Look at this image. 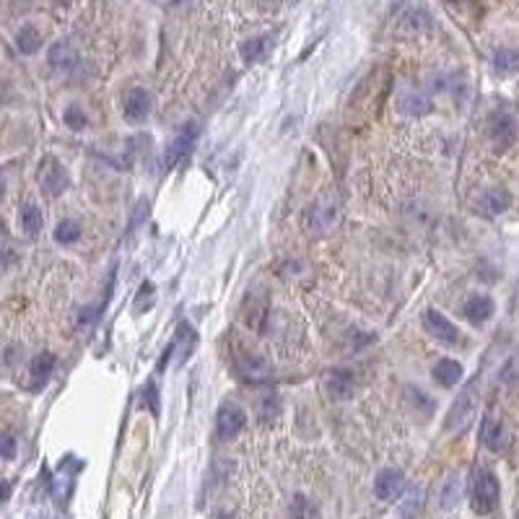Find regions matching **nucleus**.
Returning <instances> with one entry per match:
<instances>
[{"instance_id":"22","label":"nucleus","mask_w":519,"mask_h":519,"mask_svg":"<svg viewBox=\"0 0 519 519\" xmlns=\"http://www.w3.org/2000/svg\"><path fill=\"white\" fill-rule=\"evenodd\" d=\"M81 223L73 221V218H65V221H60L55 226V242L58 244H76L78 239H81Z\"/></svg>"},{"instance_id":"4","label":"nucleus","mask_w":519,"mask_h":519,"mask_svg":"<svg viewBox=\"0 0 519 519\" xmlns=\"http://www.w3.org/2000/svg\"><path fill=\"white\" fill-rule=\"evenodd\" d=\"M197 136H200V125H197V122H185V125L179 128L177 136H174V140H171V143L166 145V151H164L162 169L169 171L174 164L182 162V156L192 148V143L197 140Z\"/></svg>"},{"instance_id":"24","label":"nucleus","mask_w":519,"mask_h":519,"mask_svg":"<svg viewBox=\"0 0 519 519\" xmlns=\"http://www.w3.org/2000/svg\"><path fill=\"white\" fill-rule=\"evenodd\" d=\"M494 68L499 70V73H511V70H517L519 68V52L511 50V47H501L494 58Z\"/></svg>"},{"instance_id":"25","label":"nucleus","mask_w":519,"mask_h":519,"mask_svg":"<svg viewBox=\"0 0 519 519\" xmlns=\"http://www.w3.org/2000/svg\"><path fill=\"white\" fill-rule=\"evenodd\" d=\"M291 519H320V514L307 496H296L291 504Z\"/></svg>"},{"instance_id":"16","label":"nucleus","mask_w":519,"mask_h":519,"mask_svg":"<svg viewBox=\"0 0 519 519\" xmlns=\"http://www.w3.org/2000/svg\"><path fill=\"white\" fill-rule=\"evenodd\" d=\"M324 387H327V392H330L332 398L346 400V398H350V392H353V379H350L348 372L332 369V372L324 374Z\"/></svg>"},{"instance_id":"10","label":"nucleus","mask_w":519,"mask_h":519,"mask_svg":"<svg viewBox=\"0 0 519 519\" xmlns=\"http://www.w3.org/2000/svg\"><path fill=\"white\" fill-rule=\"evenodd\" d=\"M496 307H494V298L485 296V294H473V296L462 304V315L468 320L470 324H483L488 322L491 317H494Z\"/></svg>"},{"instance_id":"31","label":"nucleus","mask_w":519,"mask_h":519,"mask_svg":"<svg viewBox=\"0 0 519 519\" xmlns=\"http://www.w3.org/2000/svg\"><path fill=\"white\" fill-rule=\"evenodd\" d=\"M13 454H16V439L11 434L3 436V457L6 460H13Z\"/></svg>"},{"instance_id":"6","label":"nucleus","mask_w":519,"mask_h":519,"mask_svg":"<svg viewBox=\"0 0 519 519\" xmlns=\"http://www.w3.org/2000/svg\"><path fill=\"white\" fill-rule=\"evenodd\" d=\"M247 423V413L239 408L237 402H226L221 405L218 410V416H216V431L221 439H231V436H237L242 428Z\"/></svg>"},{"instance_id":"20","label":"nucleus","mask_w":519,"mask_h":519,"mask_svg":"<svg viewBox=\"0 0 519 519\" xmlns=\"http://www.w3.org/2000/svg\"><path fill=\"white\" fill-rule=\"evenodd\" d=\"M42 47V34L37 32L34 26H21L16 32V50L21 52V55H34L37 50Z\"/></svg>"},{"instance_id":"12","label":"nucleus","mask_w":519,"mask_h":519,"mask_svg":"<svg viewBox=\"0 0 519 519\" xmlns=\"http://www.w3.org/2000/svg\"><path fill=\"white\" fill-rule=\"evenodd\" d=\"M398 104H400V110L405 114H426V112L431 110V102H428V96L416 88V86H400V94H398Z\"/></svg>"},{"instance_id":"29","label":"nucleus","mask_w":519,"mask_h":519,"mask_svg":"<svg viewBox=\"0 0 519 519\" xmlns=\"http://www.w3.org/2000/svg\"><path fill=\"white\" fill-rule=\"evenodd\" d=\"M278 410H281V405H278V398H275V395H272V398L268 395V398L263 400V405H260V416L272 418L275 413H278Z\"/></svg>"},{"instance_id":"30","label":"nucleus","mask_w":519,"mask_h":519,"mask_svg":"<svg viewBox=\"0 0 519 519\" xmlns=\"http://www.w3.org/2000/svg\"><path fill=\"white\" fill-rule=\"evenodd\" d=\"M145 398L151 400V413L156 416V413H159V395H156V384H154V382H151V384H148V387L143 390V400H145Z\"/></svg>"},{"instance_id":"7","label":"nucleus","mask_w":519,"mask_h":519,"mask_svg":"<svg viewBox=\"0 0 519 519\" xmlns=\"http://www.w3.org/2000/svg\"><path fill=\"white\" fill-rule=\"evenodd\" d=\"M402 491H405V475H402L400 470L384 468L382 473L374 478V494H376V499H382V501H395V499H400Z\"/></svg>"},{"instance_id":"26","label":"nucleus","mask_w":519,"mask_h":519,"mask_svg":"<svg viewBox=\"0 0 519 519\" xmlns=\"http://www.w3.org/2000/svg\"><path fill=\"white\" fill-rule=\"evenodd\" d=\"M402 21H405L410 29H416V32H423V29L431 26V16H428L423 8H408V13H405Z\"/></svg>"},{"instance_id":"9","label":"nucleus","mask_w":519,"mask_h":519,"mask_svg":"<svg viewBox=\"0 0 519 519\" xmlns=\"http://www.w3.org/2000/svg\"><path fill=\"white\" fill-rule=\"evenodd\" d=\"M423 327L428 335H434L442 343H457L460 341V330L439 312V309H426L423 312Z\"/></svg>"},{"instance_id":"23","label":"nucleus","mask_w":519,"mask_h":519,"mask_svg":"<svg viewBox=\"0 0 519 519\" xmlns=\"http://www.w3.org/2000/svg\"><path fill=\"white\" fill-rule=\"evenodd\" d=\"M462 496V480L457 475H452L442 488V509H454Z\"/></svg>"},{"instance_id":"2","label":"nucleus","mask_w":519,"mask_h":519,"mask_svg":"<svg viewBox=\"0 0 519 519\" xmlns=\"http://www.w3.org/2000/svg\"><path fill=\"white\" fill-rule=\"evenodd\" d=\"M470 501H473V511H478V514H488V511L496 509V504H499V478L488 468H475V473H473Z\"/></svg>"},{"instance_id":"5","label":"nucleus","mask_w":519,"mask_h":519,"mask_svg":"<svg viewBox=\"0 0 519 519\" xmlns=\"http://www.w3.org/2000/svg\"><path fill=\"white\" fill-rule=\"evenodd\" d=\"M39 182H42V188L47 195L58 197L68 190L70 177H68V171H65V166H63L55 156H47L42 162V166H39Z\"/></svg>"},{"instance_id":"18","label":"nucleus","mask_w":519,"mask_h":519,"mask_svg":"<svg viewBox=\"0 0 519 519\" xmlns=\"http://www.w3.org/2000/svg\"><path fill=\"white\" fill-rule=\"evenodd\" d=\"M55 364H58V358L52 356V353L37 356L34 361H32V369H29V374H32V387H44L47 379L52 376V372H55Z\"/></svg>"},{"instance_id":"8","label":"nucleus","mask_w":519,"mask_h":519,"mask_svg":"<svg viewBox=\"0 0 519 519\" xmlns=\"http://www.w3.org/2000/svg\"><path fill=\"white\" fill-rule=\"evenodd\" d=\"M151 104H154V96L145 88H130L125 94V102H122V114L128 122H143L148 114H151Z\"/></svg>"},{"instance_id":"3","label":"nucleus","mask_w":519,"mask_h":519,"mask_svg":"<svg viewBox=\"0 0 519 519\" xmlns=\"http://www.w3.org/2000/svg\"><path fill=\"white\" fill-rule=\"evenodd\" d=\"M338 221H341V200H338V195L327 192L309 211V231L315 237H327L338 226Z\"/></svg>"},{"instance_id":"11","label":"nucleus","mask_w":519,"mask_h":519,"mask_svg":"<svg viewBox=\"0 0 519 519\" xmlns=\"http://www.w3.org/2000/svg\"><path fill=\"white\" fill-rule=\"evenodd\" d=\"M491 140H494L499 151L514 145V140H517V122H514L511 114H496L491 119Z\"/></svg>"},{"instance_id":"19","label":"nucleus","mask_w":519,"mask_h":519,"mask_svg":"<svg viewBox=\"0 0 519 519\" xmlns=\"http://www.w3.org/2000/svg\"><path fill=\"white\" fill-rule=\"evenodd\" d=\"M272 47V39L270 37H252V39H247V42L242 44V58H244V63H260V60H265V55L270 52Z\"/></svg>"},{"instance_id":"14","label":"nucleus","mask_w":519,"mask_h":519,"mask_svg":"<svg viewBox=\"0 0 519 519\" xmlns=\"http://www.w3.org/2000/svg\"><path fill=\"white\" fill-rule=\"evenodd\" d=\"M478 203H480L483 213H488V216H499V213L509 211L511 208V195L504 188H491L480 195Z\"/></svg>"},{"instance_id":"27","label":"nucleus","mask_w":519,"mask_h":519,"mask_svg":"<svg viewBox=\"0 0 519 519\" xmlns=\"http://www.w3.org/2000/svg\"><path fill=\"white\" fill-rule=\"evenodd\" d=\"M63 119H65V125H68L70 130H84L86 125H88V119H86L84 110H81L78 104H70L68 110L63 112Z\"/></svg>"},{"instance_id":"1","label":"nucleus","mask_w":519,"mask_h":519,"mask_svg":"<svg viewBox=\"0 0 519 519\" xmlns=\"http://www.w3.org/2000/svg\"><path fill=\"white\" fill-rule=\"evenodd\" d=\"M478 416V382H470L465 390L457 395L454 405L447 416V431L452 434H465Z\"/></svg>"},{"instance_id":"15","label":"nucleus","mask_w":519,"mask_h":519,"mask_svg":"<svg viewBox=\"0 0 519 519\" xmlns=\"http://www.w3.org/2000/svg\"><path fill=\"white\" fill-rule=\"evenodd\" d=\"M480 442H483L491 452H501L504 449V426H501V421L494 416V413H488V416L483 418Z\"/></svg>"},{"instance_id":"28","label":"nucleus","mask_w":519,"mask_h":519,"mask_svg":"<svg viewBox=\"0 0 519 519\" xmlns=\"http://www.w3.org/2000/svg\"><path fill=\"white\" fill-rule=\"evenodd\" d=\"M421 506H423V488L416 485V488H410L408 501L402 504V511H405V514H413V511H418Z\"/></svg>"},{"instance_id":"13","label":"nucleus","mask_w":519,"mask_h":519,"mask_svg":"<svg viewBox=\"0 0 519 519\" xmlns=\"http://www.w3.org/2000/svg\"><path fill=\"white\" fill-rule=\"evenodd\" d=\"M52 68L63 70V73H70V70L78 65V52L70 42H55L50 47V55H47Z\"/></svg>"},{"instance_id":"21","label":"nucleus","mask_w":519,"mask_h":519,"mask_svg":"<svg viewBox=\"0 0 519 519\" xmlns=\"http://www.w3.org/2000/svg\"><path fill=\"white\" fill-rule=\"evenodd\" d=\"M42 226H44L42 211H39L34 203L24 205V208H21V229H24L26 234H32V237H34V234L42 231Z\"/></svg>"},{"instance_id":"17","label":"nucleus","mask_w":519,"mask_h":519,"mask_svg":"<svg viewBox=\"0 0 519 519\" xmlns=\"http://www.w3.org/2000/svg\"><path fill=\"white\" fill-rule=\"evenodd\" d=\"M434 379L442 387H454L462 379V364L460 361H452V358H442L434 366Z\"/></svg>"},{"instance_id":"32","label":"nucleus","mask_w":519,"mask_h":519,"mask_svg":"<svg viewBox=\"0 0 519 519\" xmlns=\"http://www.w3.org/2000/svg\"><path fill=\"white\" fill-rule=\"evenodd\" d=\"M218 519H226V517H223V514H221V517H218Z\"/></svg>"}]
</instances>
